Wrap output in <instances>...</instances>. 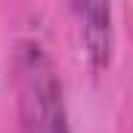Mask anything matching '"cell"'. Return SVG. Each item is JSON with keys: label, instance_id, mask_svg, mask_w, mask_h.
Instances as JSON below:
<instances>
[{"label": "cell", "instance_id": "6da1fadb", "mask_svg": "<svg viewBox=\"0 0 133 133\" xmlns=\"http://www.w3.org/2000/svg\"><path fill=\"white\" fill-rule=\"evenodd\" d=\"M12 87L22 133H68L62 77L50 53L31 40H19L12 56Z\"/></svg>", "mask_w": 133, "mask_h": 133}, {"label": "cell", "instance_id": "7a4b0ae2", "mask_svg": "<svg viewBox=\"0 0 133 133\" xmlns=\"http://www.w3.org/2000/svg\"><path fill=\"white\" fill-rule=\"evenodd\" d=\"M84 56L93 71H105L115 56V16L111 0H68Z\"/></svg>", "mask_w": 133, "mask_h": 133}]
</instances>
